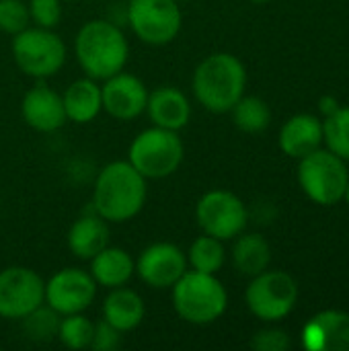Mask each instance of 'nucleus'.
I'll return each mask as SVG.
<instances>
[{
	"label": "nucleus",
	"mask_w": 349,
	"mask_h": 351,
	"mask_svg": "<svg viewBox=\"0 0 349 351\" xmlns=\"http://www.w3.org/2000/svg\"><path fill=\"white\" fill-rule=\"evenodd\" d=\"M148 202V179L123 160H111L95 173L91 210L109 224L134 220Z\"/></svg>",
	"instance_id": "f257e3e1"
},
{
	"label": "nucleus",
	"mask_w": 349,
	"mask_h": 351,
	"mask_svg": "<svg viewBox=\"0 0 349 351\" xmlns=\"http://www.w3.org/2000/svg\"><path fill=\"white\" fill-rule=\"evenodd\" d=\"M72 51L84 76L99 82L125 70L130 60V39L117 23L91 19L74 35Z\"/></svg>",
	"instance_id": "f03ea898"
},
{
	"label": "nucleus",
	"mask_w": 349,
	"mask_h": 351,
	"mask_svg": "<svg viewBox=\"0 0 349 351\" xmlns=\"http://www.w3.org/2000/svg\"><path fill=\"white\" fill-rule=\"evenodd\" d=\"M247 68L243 60L230 51L206 56L191 74V95L195 103L214 113H230L247 90Z\"/></svg>",
	"instance_id": "7ed1b4c3"
},
{
	"label": "nucleus",
	"mask_w": 349,
	"mask_h": 351,
	"mask_svg": "<svg viewBox=\"0 0 349 351\" xmlns=\"http://www.w3.org/2000/svg\"><path fill=\"white\" fill-rule=\"evenodd\" d=\"M175 315L193 327H208L220 321L228 308L226 286L214 274L187 269L171 288Z\"/></svg>",
	"instance_id": "20e7f679"
},
{
	"label": "nucleus",
	"mask_w": 349,
	"mask_h": 351,
	"mask_svg": "<svg viewBox=\"0 0 349 351\" xmlns=\"http://www.w3.org/2000/svg\"><path fill=\"white\" fill-rule=\"evenodd\" d=\"M14 66L33 80H49L62 72L68 60V45L56 29L29 25L10 39Z\"/></svg>",
	"instance_id": "39448f33"
},
{
	"label": "nucleus",
	"mask_w": 349,
	"mask_h": 351,
	"mask_svg": "<svg viewBox=\"0 0 349 351\" xmlns=\"http://www.w3.org/2000/svg\"><path fill=\"white\" fill-rule=\"evenodd\" d=\"M128 160L148 181H160L175 175L185 160V144L179 132L152 125L134 136L128 148Z\"/></svg>",
	"instance_id": "423d86ee"
},
{
	"label": "nucleus",
	"mask_w": 349,
	"mask_h": 351,
	"mask_svg": "<svg viewBox=\"0 0 349 351\" xmlns=\"http://www.w3.org/2000/svg\"><path fill=\"white\" fill-rule=\"evenodd\" d=\"M348 183L346 160L323 146L298 160V185L304 195L319 206L329 208L339 204Z\"/></svg>",
	"instance_id": "0eeeda50"
},
{
	"label": "nucleus",
	"mask_w": 349,
	"mask_h": 351,
	"mask_svg": "<svg viewBox=\"0 0 349 351\" xmlns=\"http://www.w3.org/2000/svg\"><path fill=\"white\" fill-rule=\"evenodd\" d=\"M298 302L296 280L280 269H265L251 278L245 290V304L249 313L263 323L284 321Z\"/></svg>",
	"instance_id": "6e6552de"
},
{
	"label": "nucleus",
	"mask_w": 349,
	"mask_h": 351,
	"mask_svg": "<svg viewBox=\"0 0 349 351\" xmlns=\"http://www.w3.org/2000/svg\"><path fill=\"white\" fill-rule=\"evenodd\" d=\"M125 25L138 41L150 47L173 43L183 29V10L177 0H130Z\"/></svg>",
	"instance_id": "1a4fd4ad"
},
{
	"label": "nucleus",
	"mask_w": 349,
	"mask_h": 351,
	"mask_svg": "<svg viewBox=\"0 0 349 351\" xmlns=\"http://www.w3.org/2000/svg\"><path fill=\"white\" fill-rule=\"evenodd\" d=\"M195 224L204 234L226 243L247 230L249 208L228 189H210L195 204Z\"/></svg>",
	"instance_id": "9d476101"
},
{
	"label": "nucleus",
	"mask_w": 349,
	"mask_h": 351,
	"mask_svg": "<svg viewBox=\"0 0 349 351\" xmlns=\"http://www.w3.org/2000/svg\"><path fill=\"white\" fill-rule=\"evenodd\" d=\"M45 304V280L31 267L8 265L0 269V319L21 321Z\"/></svg>",
	"instance_id": "9b49d317"
},
{
	"label": "nucleus",
	"mask_w": 349,
	"mask_h": 351,
	"mask_svg": "<svg viewBox=\"0 0 349 351\" xmlns=\"http://www.w3.org/2000/svg\"><path fill=\"white\" fill-rule=\"evenodd\" d=\"M97 294L99 286L84 267H62L45 280V304L60 317L86 313Z\"/></svg>",
	"instance_id": "f8f14e48"
},
{
	"label": "nucleus",
	"mask_w": 349,
	"mask_h": 351,
	"mask_svg": "<svg viewBox=\"0 0 349 351\" xmlns=\"http://www.w3.org/2000/svg\"><path fill=\"white\" fill-rule=\"evenodd\" d=\"M185 251L169 241H158L140 251L136 257V278L150 290H171L187 271Z\"/></svg>",
	"instance_id": "ddd939ff"
},
{
	"label": "nucleus",
	"mask_w": 349,
	"mask_h": 351,
	"mask_svg": "<svg viewBox=\"0 0 349 351\" xmlns=\"http://www.w3.org/2000/svg\"><path fill=\"white\" fill-rule=\"evenodd\" d=\"M150 88L132 72H117L101 82L103 111L117 121H134L146 111Z\"/></svg>",
	"instance_id": "4468645a"
},
{
	"label": "nucleus",
	"mask_w": 349,
	"mask_h": 351,
	"mask_svg": "<svg viewBox=\"0 0 349 351\" xmlns=\"http://www.w3.org/2000/svg\"><path fill=\"white\" fill-rule=\"evenodd\" d=\"M21 117L33 132H60L68 123L62 93L51 88L47 80H35L21 99Z\"/></svg>",
	"instance_id": "2eb2a0df"
},
{
	"label": "nucleus",
	"mask_w": 349,
	"mask_h": 351,
	"mask_svg": "<svg viewBox=\"0 0 349 351\" xmlns=\"http://www.w3.org/2000/svg\"><path fill=\"white\" fill-rule=\"evenodd\" d=\"M302 348L309 351H349V313L321 311L302 327Z\"/></svg>",
	"instance_id": "dca6fc26"
},
{
	"label": "nucleus",
	"mask_w": 349,
	"mask_h": 351,
	"mask_svg": "<svg viewBox=\"0 0 349 351\" xmlns=\"http://www.w3.org/2000/svg\"><path fill=\"white\" fill-rule=\"evenodd\" d=\"M144 113L152 125L181 132L191 121V101L179 86L160 84L150 90Z\"/></svg>",
	"instance_id": "f3484780"
},
{
	"label": "nucleus",
	"mask_w": 349,
	"mask_h": 351,
	"mask_svg": "<svg viewBox=\"0 0 349 351\" xmlns=\"http://www.w3.org/2000/svg\"><path fill=\"white\" fill-rule=\"evenodd\" d=\"M278 144L286 156L300 160L323 146V119L313 113L292 115L280 128Z\"/></svg>",
	"instance_id": "a211bd4d"
},
{
	"label": "nucleus",
	"mask_w": 349,
	"mask_h": 351,
	"mask_svg": "<svg viewBox=\"0 0 349 351\" xmlns=\"http://www.w3.org/2000/svg\"><path fill=\"white\" fill-rule=\"evenodd\" d=\"M146 317V302L130 286L107 290V296L101 304V319L107 321L111 327H115L119 333H132L136 331Z\"/></svg>",
	"instance_id": "6ab92c4d"
},
{
	"label": "nucleus",
	"mask_w": 349,
	"mask_h": 351,
	"mask_svg": "<svg viewBox=\"0 0 349 351\" xmlns=\"http://www.w3.org/2000/svg\"><path fill=\"white\" fill-rule=\"evenodd\" d=\"M109 222L88 208V212L80 214L70 224L66 232V247L76 259L91 261L99 251L109 245Z\"/></svg>",
	"instance_id": "aec40b11"
},
{
	"label": "nucleus",
	"mask_w": 349,
	"mask_h": 351,
	"mask_svg": "<svg viewBox=\"0 0 349 351\" xmlns=\"http://www.w3.org/2000/svg\"><path fill=\"white\" fill-rule=\"evenodd\" d=\"M88 274L103 290L130 286L136 278V259L128 249L107 245L88 261Z\"/></svg>",
	"instance_id": "412c9836"
},
{
	"label": "nucleus",
	"mask_w": 349,
	"mask_h": 351,
	"mask_svg": "<svg viewBox=\"0 0 349 351\" xmlns=\"http://www.w3.org/2000/svg\"><path fill=\"white\" fill-rule=\"evenodd\" d=\"M66 119L76 125L93 123L103 113L101 82L91 76H80L72 80L62 93Z\"/></svg>",
	"instance_id": "4be33fe9"
},
{
	"label": "nucleus",
	"mask_w": 349,
	"mask_h": 351,
	"mask_svg": "<svg viewBox=\"0 0 349 351\" xmlns=\"http://www.w3.org/2000/svg\"><path fill=\"white\" fill-rule=\"evenodd\" d=\"M230 259L234 269L245 276L253 278L261 271H265L272 263V247L267 239L259 232H241L237 239H232V251Z\"/></svg>",
	"instance_id": "5701e85b"
},
{
	"label": "nucleus",
	"mask_w": 349,
	"mask_h": 351,
	"mask_svg": "<svg viewBox=\"0 0 349 351\" xmlns=\"http://www.w3.org/2000/svg\"><path fill=\"white\" fill-rule=\"evenodd\" d=\"M187 267L202 274H214L218 276L226 263V249L224 241L214 239L210 234H200L191 241L189 249L185 251Z\"/></svg>",
	"instance_id": "b1692460"
},
{
	"label": "nucleus",
	"mask_w": 349,
	"mask_h": 351,
	"mask_svg": "<svg viewBox=\"0 0 349 351\" xmlns=\"http://www.w3.org/2000/svg\"><path fill=\"white\" fill-rule=\"evenodd\" d=\"M232 123L245 134H261L272 123V109L267 101L255 95H243L230 109Z\"/></svg>",
	"instance_id": "393cba45"
},
{
	"label": "nucleus",
	"mask_w": 349,
	"mask_h": 351,
	"mask_svg": "<svg viewBox=\"0 0 349 351\" xmlns=\"http://www.w3.org/2000/svg\"><path fill=\"white\" fill-rule=\"evenodd\" d=\"M93 329H95V323L84 313L66 315V317H60L56 339L68 350H91Z\"/></svg>",
	"instance_id": "a878e982"
},
{
	"label": "nucleus",
	"mask_w": 349,
	"mask_h": 351,
	"mask_svg": "<svg viewBox=\"0 0 349 351\" xmlns=\"http://www.w3.org/2000/svg\"><path fill=\"white\" fill-rule=\"evenodd\" d=\"M323 142L327 150L349 160V105L339 107L329 117H323Z\"/></svg>",
	"instance_id": "bb28decb"
},
{
	"label": "nucleus",
	"mask_w": 349,
	"mask_h": 351,
	"mask_svg": "<svg viewBox=\"0 0 349 351\" xmlns=\"http://www.w3.org/2000/svg\"><path fill=\"white\" fill-rule=\"evenodd\" d=\"M19 323L23 325V333L29 341L47 343V341L56 339V335H58L60 315L56 311H51L47 304H41L39 308L29 313Z\"/></svg>",
	"instance_id": "cd10ccee"
},
{
	"label": "nucleus",
	"mask_w": 349,
	"mask_h": 351,
	"mask_svg": "<svg viewBox=\"0 0 349 351\" xmlns=\"http://www.w3.org/2000/svg\"><path fill=\"white\" fill-rule=\"evenodd\" d=\"M31 25L29 8L25 0H0V31L6 35H16Z\"/></svg>",
	"instance_id": "c85d7f7f"
},
{
	"label": "nucleus",
	"mask_w": 349,
	"mask_h": 351,
	"mask_svg": "<svg viewBox=\"0 0 349 351\" xmlns=\"http://www.w3.org/2000/svg\"><path fill=\"white\" fill-rule=\"evenodd\" d=\"M64 0H27L29 19L35 27L58 29L64 16Z\"/></svg>",
	"instance_id": "c756f323"
},
{
	"label": "nucleus",
	"mask_w": 349,
	"mask_h": 351,
	"mask_svg": "<svg viewBox=\"0 0 349 351\" xmlns=\"http://www.w3.org/2000/svg\"><path fill=\"white\" fill-rule=\"evenodd\" d=\"M253 350L257 351H286L292 348V339L284 329L278 327H265L259 329L249 343Z\"/></svg>",
	"instance_id": "7c9ffc66"
},
{
	"label": "nucleus",
	"mask_w": 349,
	"mask_h": 351,
	"mask_svg": "<svg viewBox=\"0 0 349 351\" xmlns=\"http://www.w3.org/2000/svg\"><path fill=\"white\" fill-rule=\"evenodd\" d=\"M123 333H119L115 327H111L107 321L95 323L93 329V339H91V350L93 351H115L121 346Z\"/></svg>",
	"instance_id": "2f4dec72"
},
{
	"label": "nucleus",
	"mask_w": 349,
	"mask_h": 351,
	"mask_svg": "<svg viewBox=\"0 0 349 351\" xmlns=\"http://www.w3.org/2000/svg\"><path fill=\"white\" fill-rule=\"evenodd\" d=\"M339 107H341V103H339L333 95H325V97L319 99V111H321L323 117H329V115L335 113Z\"/></svg>",
	"instance_id": "473e14b6"
},
{
	"label": "nucleus",
	"mask_w": 349,
	"mask_h": 351,
	"mask_svg": "<svg viewBox=\"0 0 349 351\" xmlns=\"http://www.w3.org/2000/svg\"><path fill=\"white\" fill-rule=\"evenodd\" d=\"M344 199L348 202V206H349V183H348V187H346V193H344Z\"/></svg>",
	"instance_id": "72a5a7b5"
},
{
	"label": "nucleus",
	"mask_w": 349,
	"mask_h": 351,
	"mask_svg": "<svg viewBox=\"0 0 349 351\" xmlns=\"http://www.w3.org/2000/svg\"><path fill=\"white\" fill-rule=\"evenodd\" d=\"M251 2H255V4H265V2H272V0H251Z\"/></svg>",
	"instance_id": "f704fd0d"
},
{
	"label": "nucleus",
	"mask_w": 349,
	"mask_h": 351,
	"mask_svg": "<svg viewBox=\"0 0 349 351\" xmlns=\"http://www.w3.org/2000/svg\"><path fill=\"white\" fill-rule=\"evenodd\" d=\"M64 2H76V0H64Z\"/></svg>",
	"instance_id": "c9c22d12"
},
{
	"label": "nucleus",
	"mask_w": 349,
	"mask_h": 351,
	"mask_svg": "<svg viewBox=\"0 0 349 351\" xmlns=\"http://www.w3.org/2000/svg\"><path fill=\"white\" fill-rule=\"evenodd\" d=\"M119 2H130V0H119Z\"/></svg>",
	"instance_id": "e433bc0d"
},
{
	"label": "nucleus",
	"mask_w": 349,
	"mask_h": 351,
	"mask_svg": "<svg viewBox=\"0 0 349 351\" xmlns=\"http://www.w3.org/2000/svg\"><path fill=\"white\" fill-rule=\"evenodd\" d=\"M177 2H187V0H177Z\"/></svg>",
	"instance_id": "4c0bfd02"
}]
</instances>
